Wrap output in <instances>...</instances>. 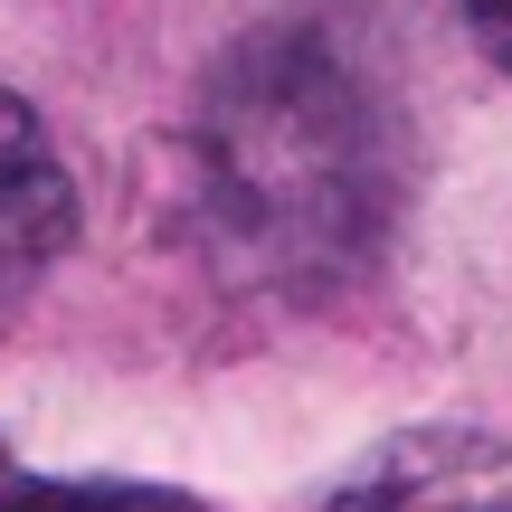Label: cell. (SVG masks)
Masks as SVG:
<instances>
[{
	"instance_id": "1",
	"label": "cell",
	"mask_w": 512,
	"mask_h": 512,
	"mask_svg": "<svg viewBox=\"0 0 512 512\" xmlns=\"http://www.w3.org/2000/svg\"><path fill=\"white\" fill-rule=\"evenodd\" d=\"M200 200L228 256L266 275H342L389 228V114L351 48L313 19L247 29L209 67L200 114Z\"/></svg>"
},
{
	"instance_id": "2",
	"label": "cell",
	"mask_w": 512,
	"mask_h": 512,
	"mask_svg": "<svg viewBox=\"0 0 512 512\" xmlns=\"http://www.w3.org/2000/svg\"><path fill=\"white\" fill-rule=\"evenodd\" d=\"M67 228H76V190H67L48 124L19 95H0V275L48 266L67 247Z\"/></svg>"
},
{
	"instance_id": "3",
	"label": "cell",
	"mask_w": 512,
	"mask_h": 512,
	"mask_svg": "<svg viewBox=\"0 0 512 512\" xmlns=\"http://www.w3.org/2000/svg\"><path fill=\"white\" fill-rule=\"evenodd\" d=\"M465 19H475V29H484V48L512 67V0H465Z\"/></svg>"
},
{
	"instance_id": "4",
	"label": "cell",
	"mask_w": 512,
	"mask_h": 512,
	"mask_svg": "<svg viewBox=\"0 0 512 512\" xmlns=\"http://www.w3.org/2000/svg\"><path fill=\"white\" fill-rule=\"evenodd\" d=\"M427 512H512V503H427Z\"/></svg>"
}]
</instances>
